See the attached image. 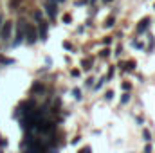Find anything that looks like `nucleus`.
<instances>
[{
	"label": "nucleus",
	"mask_w": 155,
	"mask_h": 153,
	"mask_svg": "<svg viewBox=\"0 0 155 153\" xmlns=\"http://www.w3.org/2000/svg\"><path fill=\"white\" fill-rule=\"evenodd\" d=\"M116 74V67H110V70H108V74H107V81H110L112 77Z\"/></svg>",
	"instance_id": "obj_12"
},
{
	"label": "nucleus",
	"mask_w": 155,
	"mask_h": 153,
	"mask_svg": "<svg viewBox=\"0 0 155 153\" xmlns=\"http://www.w3.org/2000/svg\"><path fill=\"white\" fill-rule=\"evenodd\" d=\"M63 49H67V50H71V49H72V45H71V41H63Z\"/></svg>",
	"instance_id": "obj_20"
},
{
	"label": "nucleus",
	"mask_w": 155,
	"mask_h": 153,
	"mask_svg": "<svg viewBox=\"0 0 155 153\" xmlns=\"http://www.w3.org/2000/svg\"><path fill=\"white\" fill-rule=\"evenodd\" d=\"M81 67H83L85 70H90V69H92V58H87V60H83V61H81Z\"/></svg>",
	"instance_id": "obj_8"
},
{
	"label": "nucleus",
	"mask_w": 155,
	"mask_h": 153,
	"mask_svg": "<svg viewBox=\"0 0 155 153\" xmlns=\"http://www.w3.org/2000/svg\"><path fill=\"white\" fill-rule=\"evenodd\" d=\"M121 50H123V47H121V45H117V47H116V54H117V56L121 54Z\"/></svg>",
	"instance_id": "obj_27"
},
{
	"label": "nucleus",
	"mask_w": 155,
	"mask_h": 153,
	"mask_svg": "<svg viewBox=\"0 0 155 153\" xmlns=\"http://www.w3.org/2000/svg\"><path fill=\"white\" fill-rule=\"evenodd\" d=\"M36 130L41 132V133H51L54 130V122H51V121H47V119L41 117L38 122H36Z\"/></svg>",
	"instance_id": "obj_3"
},
{
	"label": "nucleus",
	"mask_w": 155,
	"mask_h": 153,
	"mask_svg": "<svg viewBox=\"0 0 155 153\" xmlns=\"http://www.w3.org/2000/svg\"><path fill=\"white\" fill-rule=\"evenodd\" d=\"M85 85H87V86H92V85H94V79H92V77H88V79L85 81Z\"/></svg>",
	"instance_id": "obj_24"
},
{
	"label": "nucleus",
	"mask_w": 155,
	"mask_h": 153,
	"mask_svg": "<svg viewBox=\"0 0 155 153\" xmlns=\"http://www.w3.org/2000/svg\"><path fill=\"white\" fill-rule=\"evenodd\" d=\"M130 101V96L128 94H123V97H121V105H126Z\"/></svg>",
	"instance_id": "obj_16"
},
{
	"label": "nucleus",
	"mask_w": 155,
	"mask_h": 153,
	"mask_svg": "<svg viewBox=\"0 0 155 153\" xmlns=\"http://www.w3.org/2000/svg\"><path fill=\"white\" fill-rule=\"evenodd\" d=\"M132 45H134V47H137V49H144V45H143V43H139V41H134Z\"/></svg>",
	"instance_id": "obj_23"
},
{
	"label": "nucleus",
	"mask_w": 155,
	"mask_h": 153,
	"mask_svg": "<svg viewBox=\"0 0 155 153\" xmlns=\"http://www.w3.org/2000/svg\"><path fill=\"white\" fill-rule=\"evenodd\" d=\"M47 29H49V24H47L45 20H40L38 22V38L41 40V41L47 40Z\"/></svg>",
	"instance_id": "obj_5"
},
{
	"label": "nucleus",
	"mask_w": 155,
	"mask_h": 153,
	"mask_svg": "<svg viewBox=\"0 0 155 153\" xmlns=\"http://www.w3.org/2000/svg\"><path fill=\"white\" fill-rule=\"evenodd\" d=\"M103 41H105V45H110V43H112V38H110V36H107Z\"/></svg>",
	"instance_id": "obj_26"
},
{
	"label": "nucleus",
	"mask_w": 155,
	"mask_h": 153,
	"mask_svg": "<svg viewBox=\"0 0 155 153\" xmlns=\"http://www.w3.org/2000/svg\"><path fill=\"white\" fill-rule=\"evenodd\" d=\"M112 97H114V92H107V94H105V99H107V101H110Z\"/></svg>",
	"instance_id": "obj_21"
},
{
	"label": "nucleus",
	"mask_w": 155,
	"mask_h": 153,
	"mask_svg": "<svg viewBox=\"0 0 155 153\" xmlns=\"http://www.w3.org/2000/svg\"><path fill=\"white\" fill-rule=\"evenodd\" d=\"M2 24H4V22H2V15H0V29H2Z\"/></svg>",
	"instance_id": "obj_29"
},
{
	"label": "nucleus",
	"mask_w": 155,
	"mask_h": 153,
	"mask_svg": "<svg viewBox=\"0 0 155 153\" xmlns=\"http://www.w3.org/2000/svg\"><path fill=\"white\" fill-rule=\"evenodd\" d=\"M148 24H150V18H148V16H146V18H143V20L137 24V33H139V34H141V33H144V31L148 29Z\"/></svg>",
	"instance_id": "obj_6"
},
{
	"label": "nucleus",
	"mask_w": 155,
	"mask_h": 153,
	"mask_svg": "<svg viewBox=\"0 0 155 153\" xmlns=\"http://www.w3.org/2000/svg\"><path fill=\"white\" fill-rule=\"evenodd\" d=\"M33 92H35V94H36V92H43V85H41V83H35V85H33Z\"/></svg>",
	"instance_id": "obj_9"
},
{
	"label": "nucleus",
	"mask_w": 155,
	"mask_h": 153,
	"mask_svg": "<svg viewBox=\"0 0 155 153\" xmlns=\"http://www.w3.org/2000/svg\"><path fill=\"white\" fill-rule=\"evenodd\" d=\"M35 18H36V22L43 20V15H41V11H35Z\"/></svg>",
	"instance_id": "obj_18"
},
{
	"label": "nucleus",
	"mask_w": 155,
	"mask_h": 153,
	"mask_svg": "<svg viewBox=\"0 0 155 153\" xmlns=\"http://www.w3.org/2000/svg\"><path fill=\"white\" fill-rule=\"evenodd\" d=\"M25 20H18V25H16V38L13 41V45L16 47V45H20L24 40H25Z\"/></svg>",
	"instance_id": "obj_2"
},
{
	"label": "nucleus",
	"mask_w": 155,
	"mask_h": 153,
	"mask_svg": "<svg viewBox=\"0 0 155 153\" xmlns=\"http://www.w3.org/2000/svg\"><path fill=\"white\" fill-rule=\"evenodd\" d=\"M121 65L124 67V70H130V72L135 70V61H134V60H130V61H126V63H121Z\"/></svg>",
	"instance_id": "obj_7"
},
{
	"label": "nucleus",
	"mask_w": 155,
	"mask_h": 153,
	"mask_svg": "<svg viewBox=\"0 0 155 153\" xmlns=\"http://www.w3.org/2000/svg\"><path fill=\"white\" fill-rule=\"evenodd\" d=\"M103 2H107V4H108V2H112V0H103Z\"/></svg>",
	"instance_id": "obj_30"
},
{
	"label": "nucleus",
	"mask_w": 155,
	"mask_h": 153,
	"mask_svg": "<svg viewBox=\"0 0 155 153\" xmlns=\"http://www.w3.org/2000/svg\"><path fill=\"white\" fill-rule=\"evenodd\" d=\"M79 151H81V153H88V151H90V148H88V146H85V148H81Z\"/></svg>",
	"instance_id": "obj_28"
},
{
	"label": "nucleus",
	"mask_w": 155,
	"mask_h": 153,
	"mask_svg": "<svg viewBox=\"0 0 155 153\" xmlns=\"http://www.w3.org/2000/svg\"><path fill=\"white\" fill-rule=\"evenodd\" d=\"M105 81H107V77H101V79H99V81H97V83H96V85H92V86H94V88H96V90H99V88H101V86H103V83H105Z\"/></svg>",
	"instance_id": "obj_11"
},
{
	"label": "nucleus",
	"mask_w": 155,
	"mask_h": 153,
	"mask_svg": "<svg viewBox=\"0 0 155 153\" xmlns=\"http://www.w3.org/2000/svg\"><path fill=\"white\" fill-rule=\"evenodd\" d=\"M63 22H65V24H71V22H72V16H71L69 13H67V15H63Z\"/></svg>",
	"instance_id": "obj_17"
},
{
	"label": "nucleus",
	"mask_w": 155,
	"mask_h": 153,
	"mask_svg": "<svg viewBox=\"0 0 155 153\" xmlns=\"http://www.w3.org/2000/svg\"><path fill=\"white\" fill-rule=\"evenodd\" d=\"M114 24H116V18H114V16H108L107 22H105V27H112Z\"/></svg>",
	"instance_id": "obj_10"
},
{
	"label": "nucleus",
	"mask_w": 155,
	"mask_h": 153,
	"mask_svg": "<svg viewBox=\"0 0 155 153\" xmlns=\"http://www.w3.org/2000/svg\"><path fill=\"white\" fill-rule=\"evenodd\" d=\"M11 31H13V22H5V24H2L0 38L4 40V41H7V40L11 38Z\"/></svg>",
	"instance_id": "obj_4"
},
{
	"label": "nucleus",
	"mask_w": 155,
	"mask_h": 153,
	"mask_svg": "<svg viewBox=\"0 0 155 153\" xmlns=\"http://www.w3.org/2000/svg\"><path fill=\"white\" fill-rule=\"evenodd\" d=\"M25 40L24 41H27L29 45H35L36 41H38V29L35 27V25H31V24H25Z\"/></svg>",
	"instance_id": "obj_1"
},
{
	"label": "nucleus",
	"mask_w": 155,
	"mask_h": 153,
	"mask_svg": "<svg viewBox=\"0 0 155 153\" xmlns=\"http://www.w3.org/2000/svg\"><path fill=\"white\" fill-rule=\"evenodd\" d=\"M71 76L78 77V76H79V70H78V69H72V70H71Z\"/></svg>",
	"instance_id": "obj_22"
},
{
	"label": "nucleus",
	"mask_w": 155,
	"mask_h": 153,
	"mask_svg": "<svg viewBox=\"0 0 155 153\" xmlns=\"http://www.w3.org/2000/svg\"><path fill=\"white\" fill-rule=\"evenodd\" d=\"M108 54H110V49H103V50L99 52V56H101V58H108Z\"/></svg>",
	"instance_id": "obj_15"
},
{
	"label": "nucleus",
	"mask_w": 155,
	"mask_h": 153,
	"mask_svg": "<svg viewBox=\"0 0 155 153\" xmlns=\"http://www.w3.org/2000/svg\"><path fill=\"white\" fill-rule=\"evenodd\" d=\"M0 63H4V65H11V63H15V61H13V60H9V58L0 56Z\"/></svg>",
	"instance_id": "obj_13"
},
{
	"label": "nucleus",
	"mask_w": 155,
	"mask_h": 153,
	"mask_svg": "<svg viewBox=\"0 0 155 153\" xmlns=\"http://www.w3.org/2000/svg\"><path fill=\"white\" fill-rule=\"evenodd\" d=\"M143 137H144V141H152V135H150V132H148L146 128L143 130Z\"/></svg>",
	"instance_id": "obj_14"
},
{
	"label": "nucleus",
	"mask_w": 155,
	"mask_h": 153,
	"mask_svg": "<svg viewBox=\"0 0 155 153\" xmlns=\"http://www.w3.org/2000/svg\"><path fill=\"white\" fill-rule=\"evenodd\" d=\"M58 2H65V0H58Z\"/></svg>",
	"instance_id": "obj_31"
},
{
	"label": "nucleus",
	"mask_w": 155,
	"mask_h": 153,
	"mask_svg": "<svg viewBox=\"0 0 155 153\" xmlns=\"http://www.w3.org/2000/svg\"><path fill=\"white\" fill-rule=\"evenodd\" d=\"M72 94H74V97H76V99H81V90H79V88H74V90H72Z\"/></svg>",
	"instance_id": "obj_19"
},
{
	"label": "nucleus",
	"mask_w": 155,
	"mask_h": 153,
	"mask_svg": "<svg viewBox=\"0 0 155 153\" xmlns=\"http://www.w3.org/2000/svg\"><path fill=\"white\" fill-rule=\"evenodd\" d=\"M130 88H132L130 83H123V90H130Z\"/></svg>",
	"instance_id": "obj_25"
}]
</instances>
